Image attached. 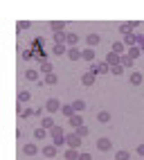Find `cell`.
I'll return each mask as SVG.
<instances>
[{
	"label": "cell",
	"instance_id": "obj_1",
	"mask_svg": "<svg viewBox=\"0 0 144 160\" xmlns=\"http://www.w3.org/2000/svg\"><path fill=\"white\" fill-rule=\"evenodd\" d=\"M65 138H68V135L63 133V129H61V126H54V129H52V140H54V144H56V147H61V144L65 142Z\"/></svg>",
	"mask_w": 144,
	"mask_h": 160
},
{
	"label": "cell",
	"instance_id": "obj_2",
	"mask_svg": "<svg viewBox=\"0 0 144 160\" xmlns=\"http://www.w3.org/2000/svg\"><path fill=\"white\" fill-rule=\"evenodd\" d=\"M61 108H63V104H61L59 99H54V97L45 101V111H47V113H59Z\"/></svg>",
	"mask_w": 144,
	"mask_h": 160
},
{
	"label": "cell",
	"instance_id": "obj_3",
	"mask_svg": "<svg viewBox=\"0 0 144 160\" xmlns=\"http://www.w3.org/2000/svg\"><path fill=\"white\" fill-rule=\"evenodd\" d=\"M65 144H68L70 149H79L81 147V138L77 135V133H70L68 138H65Z\"/></svg>",
	"mask_w": 144,
	"mask_h": 160
},
{
	"label": "cell",
	"instance_id": "obj_4",
	"mask_svg": "<svg viewBox=\"0 0 144 160\" xmlns=\"http://www.w3.org/2000/svg\"><path fill=\"white\" fill-rule=\"evenodd\" d=\"M97 149H99V151H110V149H113V142H110L108 138H99V140H97Z\"/></svg>",
	"mask_w": 144,
	"mask_h": 160
},
{
	"label": "cell",
	"instance_id": "obj_5",
	"mask_svg": "<svg viewBox=\"0 0 144 160\" xmlns=\"http://www.w3.org/2000/svg\"><path fill=\"white\" fill-rule=\"evenodd\" d=\"M106 63H108V65H119V63H122V56H119L117 52H113V50H110L108 56H106Z\"/></svg>",
	"mask_w": 144,
	"mask_h": 160
},
{
	"label": "cell",
	"instance_id": "obj_6",
	"mask_svg": "<svg viewBox=\"0 0 144 160\" xmlns=\"http://www.w3.org/2000/svg\"><path fill=\"white\" fill-rule=\"evenodd\" d=\"M68 59H70V61H79V59H83V52H81L79 48H70V50H68Z\"/></svg>",
	"mask_w": 144,
	"mask_h": 160
},
{
	"label": "cell",
	"instance_id": "obj_7",
	"mask_svg": "<svg viewBox=\"0 0 144 160\" xmlns=\"http://www.w3.org/2000/svg\"><path fill=\"white\" fill-rule=\"evenodd\" d=\"M56 153H59V149H56V144H50V147H43V156H45V158H54Z\"/></svg>",
	"mask_w": 144,
	"mask_h": 160
},
{
	"label": "cell",
	"instance_id": "obj_8",
	"mask_svg": "<svg viewBox=\"0 0 144 160\" xmlns=\"http://www.w3.org/2000/svg\"><path fill=\"white\" fill-rule=\"evenodd\" d=\"M137 39H140V36L131 32L128 36H124V45H128V48H135V43H137Z\"/></svg>",
	"mask_w": 144,
	"mask_h": 160
},
{
	"label": "cell",
	"instance_id": "obj_9",
	"mask_svg": "<svg viewBox=\"0 0 144 160\" xmlns=\"http://www.w3.org/2000/svg\"><path fill=\"white\" fill-rule=\"evenodd\" d=\"M86 43H88V48H97L99 45V34H88L86 36Z\"/></svg>",
	"mask_w": 144,
	"mask_h": 160
},
{
	"label": "cell",
	"instance_id": "obj_10",
	"mask_svg": "<svg viewBox=\"0 0 144 160\" xmlns=\"http://www.w3.org/2000/svg\"><path fill=\"white\" fill-rule=\"evenodd\" d=\"M81 83H83V86H92V83H95V72H86L81 77Z\"/></svg>",
	"mask_w": 144,
	"mask_h": 160
},
{
	"label": "cell",
	"instance_id": "obj_11",
	"mask_svg": "<svg viewBox=\"0 0 144 160\" xmlns=\"http://www.w3.org/2000/svg\"><path fill=\"white\" fill-rule=\"evenodd\" d=\"M50 27L54 30V34H56V32H63V30H65V21H52Z\"/></svg>",
	"mask_w": 144,
	"mask_h": 160
},
{
	"label": "cell",
	"instance_id": "obj_12",
	"mask_svg": "<svg viewBox=\"0 0 144 160\" xmlns=\"http://www.w3.org/2000/svg\"><path fill=\"white\" fill-rule=\"evenodd\" d=\"M79 149H68V151H65V160H79Z\"/></svg>",
	"mask_w": 144,
	"mask_h": 160
},
{
	"label": "cell",
	"instance_id": "obj_13",
	"mask_svg": "<svg viewBox=\"0 0 144 160\" xmlns=\"http://www.w3.org/2000/svg\"><path fill=\"white\" fill-rule=\"evenodd\" d=\"M23 151H25L27 156H36V153H38V147L30 142V144H25V147H23Z\"/></svg>",
	"mask_w": 144,
	"mask_h": 160
},
{
	"label": "cell",
	"instance_id": "obj_14",
	"mask_svg": "<svg viewBox=\"0 0 144 160\" xmlns=\"http://www.w3.org/2000/svg\"><path fill=\"white\" fill-rule=\"evenodd\" d=\"M65 41H68V34H63V32H56L54 34V45H61Z\"/></svg>",
	"mask_w": 144,
	"mask_h": 160
},
{
	"label": "cell",
	"instance_id": "obj_15",
	"mask_svg": "<svg viewBox=\"0 0 144 160\" xmlns=\"http://www.w3.org/2000/svg\"><path fill=\"white\" fill-rule=\"evenodd\" d=\"M41 129H54V120L47 115V117H43L41 120Z\"/></svg>",
	"mask_w": 144,
	"mask_h": 160
},
{
	"label": "cell",
	"instance_id": "obj_16",
	"mask_svg": "<svg viewBox=\"0 0 144 160\" xmlns=\"http://www.w3.org/2000/svg\"><path fill=\"white\" fill-rule=\"evenodd\" d=\"M65 43H68L70 45V48H77V43H79V36H77V34H68V41H65Z\"/></svg>",
	"mask_w": 144,
	"mask_h": 160
},
{
	"label": "cell",
	"instance_id": "obj_17",
	"mask_svg": "<svg viewBox=\"0 0 144 160\" xmlns=\"http://www.w3.org/2000/svg\"><path fill=\"white\" fill-rule=\"evenodd\" d=\"M70 126H74V129L83 126V120H81V115H74V117H70Z\"/></svg>",
	"mask_w": 144,
	"mask_h": 160
},
{
	"label": "cell",
	"instance_id": "obj_18",
	"mask_svg": "<svg viewBox=\"0 0 144 160\" xmlns=\"http://www.w3.org/2000/svg\"><path fill=\"white\" fill-rule=\"evenodd\" d=\"M61 113L65 117H74V108H72V104H65L63 108H61Z\"/></svg>",
	"mask_w": 144,
	"mask_h": 160
},
{
	"label": "cell",
	"instance_id": "obj_19",
	"mask_svg": "<svg viewBox=\"0 0 144 160\" xmlns=\"http://www.w3.org/2000/svg\"><path fill=\"white\" fill-rule=\"evenodd\" d=\"M83 59H86V61H90V63H95V50H92V48L83 50Z\"/></svg>",
	"mask_w": 144,
	"mask_h": 160
},
{
	"label": "cell",
	"instance_id": "obj_20",
	"mask_svg": "<svg viewBox=\"0 0 144 160\" xmlns=\"http://www.w3.org/2000/svg\"><path fill=\"white\" fill-rule=\"evenodd\" d=\"M131 83H133V86H140V83H142V74L140 72H131Z\"/></svg>",
	"mask_w": 144,
	"mask_h": 160
},
{
	"label": "cell",
	"instance_id": "obj_21",
	"mask_svg": "<svg viewBox=\"0 0 144 160\" xmlns=\"http://www.w3.org/2000/svg\"><path fill=\"white\" fill-rule=\"evenodd\" d=\"M34 111H36V108H18L21 117H30V115H34Z\"/></svg>",
	"mask_w": 144,
	"mask_h": 160
},
{
	"label": "cell",
	"instance_id": "obj_22",
	"mask_svg": "<svg viewBox=\"0 0 144 160\" xmlns=\"http://www.w3.org/2000/svg\"><path fill=\"white\" fill-rule=\"evenodd\" d=\"M70 48H65V43H61V45H54V54H65Z\"/></svg>",
	"mask_w": 144,
	"mask_h": 160
},
{
	"label": "cell",
	"instance_id": "obj_23",
	"mask_svg": "<svg viewBox=\"0 0 144 160\" xmlns=\"http://www.w3.org/2000/svg\"><path fill=\"white\" fill-rule=\"evenodd\" d=\"M72 108H74V113H77V111H83V108H86L83 99H77V101H72Z\"/></svg>",
	"mask_w": 144,
	"mask_h": 160
},
{
	"label": "cell",
	"instance_id": "obj_24",
	"mask_svg": "<svg viewBox=\"0 0 144 160\" xmlns=\"http://www.w3.org/2000/svg\"><path fill=\"white\" fill-rule=\"evenodd\" d=\"M97 120H99V122H110V113H108V111H101L99 115H97Z\"/></svg>",
	"mask_w": 144,
	"mask_h": 160
},
{
	"label": "cell",
	"instance_id": "obj_25",
	"mask_svg": "<svg viewBox=\"0 0 144 160\" xmlns=\"http://www.w3.org/2000/svg\"><path fill=\"white\" fill-rule=\"evenodd\" d=\"M18 101H30V92L27 90H18Z\"/></svg>",
	"mask_w": 144,
	"mask_h": 160
},
{
	"label": "cell",
	"instance_id": "obj_26",
	"mask_svg": "<svg viewBox=\"0 0 144 160\" xmlns=\"http://www.w3.org/2000/svg\"><path fill=\"white\" fill-rule=\"evenodd\" d=\"M36 59L41 61V65H43V63H47V54H45L43 50H38V52H36Z\"/></svg>",
	"mask_w": 144,
	"mask_h": 160
},
{
	"label": "cell",
	"instance_id": "obj_27",
	"mask_svg": "<svg viewBox=\"0 0 144 160\" xmlns=\"http://www.w3.org/2000/svg\"><path fill=\"white\" fill-rule=\"evenodd\" d=\"M25 77L30 79V81H36V79H38V72H36V70H27V72H25Z\"/></svg>",
	"mask_w": 144,
	"mask_h": 160
},
{
	"label": "cell",
	"instance_id": "obj_28",
	"mask_svg": "<svg viewBox=\"0 0 144 160\" xmlns=\"http://www.w3.org/2000/svg\"><path fill=\"white\" fill-rule=\"evenodd\" d=\"M122 65L124 68H133V59L131 56H122Z\"/></svg>",
	"mask_w": 144,
	"mask_h": 160
},
{
	"label": "cell",
	"instance_id": "obj_29",
	"mask_svg": "<svg viewBox=\"0 0 144 160\" xmlns=\"http://www.w3.org/2000/svg\"><path fill=\"white\" fill-rule=\"evenodd\" d=\"M115 158H117V160H131L128 151H117V153H115Z\"/></svg>",
	"mask_w": 144,
	"mask_h": 160
},
{
	"label": "cell",
	"instance_id": "obj_30",
	"mask_svg": "<svg viewBox=\"0 0 144 160\" xmlns=\"http://www.w3.org/2000/svg\"><path fill=\"white\" fill-rule=\"evenodd\" d=\"M74 133H77V135H79V138H83L86 133H88V126H86V124H83V126H79V129H74Z\"/></svg>",
	"mask_w": 144,
	"mask_h": 160
},
{
	"label": "cell",
	"instance_id": "obj_31",
	"mask_svg": "<svg viewBox=\"0 0 144 160\" xmlns=\"http://www.w3.org/2000/svg\"><path fill=\"white\" fill-rule=\"evenodd\" d=\"M122 50H124V41H117V43H113V52H117V54H119Z\"/></svg>",
	"mask_w": 144,
	"mask_h": 160
},
{
	"label": "cell",
	"instance_id": "obj_32",
	"mask_svg": "<svg viewBox=\"0 0 144 160\" xmlns=\"http://www.w3.org/2000/svg\"><path fill=\"white\" fill-rule=\"evenodd\" d=\"M56 81H59V79H56V74H47V77H45V83H50V86H54Z\"/></svg>",
	"mask_w": 144,
	"mask_h": 160
},
{
	"label": "cell",
	"instance_id": "obj_33",
	"mask_svg": "<svg viewBox=\"0 0 144 160\" xmlns=\"http://www.w3.org/2000/svg\"><path fill=\"white\" fill-rule=\"evenodd\" d=\"M34 135H36L38 140H43V138L47 135V131H45V129H36V131H34Z\"/></svg>",
	"mask_w": 144,
	"mask_h": 160
},
{
	"label": "cell",
	"instance_id": "obj_34",
	"mask_svg": "<svg viewBox=\"0 0 144 160\" xmlns=\"http://www.w3.org/2000/svg\"><path fill=\"white\" fill-rule=\"evenodd\" d=\"M140 54V48H128V56H131V59L133 61H135V56Z\"/></svg>",
	"mask_w": 144,
	"mask_h": 160
},
{
	"label": "cell",
	"instance_id": "obj_35",
	"mask_svg": "<svg viewBox=\"0 0 144 160\" xmlns=\"http://www.w3.org/2000/svg\"><path fill=\"white\" fill-rule=\"evenodd\" d=\"M41 72H45V74H52V65H50V63H43V65H41Z\"/></svg>",
	"mask_w": 144,
	"mask_h": 160
},
{
	"label": "cell",
	"instance_id": "obj_36",
	"mask_svg": "<svg viewBox=\"0 0 144 160\" xmlns=\"http://www.w3.org/2000/svg\"><path fill=\"white\" fill-rule=\"evenodd\" d=\"M108 63H97V72H108Z\"/></svg>",
	"mask_w": 144,
	"mask_h": 160
},
{
	"label": "cell",
	"instance_id": "obj_37",
	"mask_svg": "<svg viewBox=\"0 0 144 160\" xmlns=\"http://www.w3.org/2000/svg\"><path fill=\"white\" fill-rule=\"evenodd\" d=\"M32 23L30 21H21V23H18V30H27V27H30Z\"/></svg>",
	"mask_w": 144,
	"mask_h": 160
},
{
	"label": "cell",
	"instance_id": "obj_38",
	"mask_svg": "<svg viewBox=\"0 0 144 160\" xmlns=\"http://www.w3.org/2000/svg\"><path fill=\"white\" fill-rule=\"evenodd\" d=\"M23 59H25V61L32 59V50H25V52H23Z\"/></svg>",
	"mask_w": 144,
	"mask_h": 160
},
{
	"label": "cell",
	"instance_id": "obj_39",
	"mask_svg": "<svg viewBox=\"0 0 144 160\" xmlns=\"http://www.w3.org/2000/svg\"><path fill=\"white\" fill-rule=\"evenodd\" d=\"M124 70V65H115V68H113V74H119Z\"/></svg>",
	"mask_w": 144,
	"mask_h": 160
},
{
	"label": "cell",
	"instance_id": "obj_40",
	"mask_svg": "<svg viewBox=\"0 0 144 160\" xmlns=\"http://www.w3.org/2000/svg\"><path fill=\"white\" fill-rule=\"evenodd\" d=\"M79 160H92V156H90V153H81Z\"/></svg>",
	"mask_w": 144,
	"mask_h": 160
},
{
	"label": "cell",
	"instance_id": "obj_41",
	"mask_svg": "<svg viewBox=\"0 0 144 160\" xmlns=\"http://www.w3.org/2000/svg\"><path fill=\"white\" fill-rule=\"evenodd\" d=\"M137 153H140V156L144 158V144H140V147H137Z\"/></svg>",
	"mask_w": 144,
	"mask_h": 160
}]
</instances>
